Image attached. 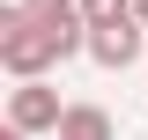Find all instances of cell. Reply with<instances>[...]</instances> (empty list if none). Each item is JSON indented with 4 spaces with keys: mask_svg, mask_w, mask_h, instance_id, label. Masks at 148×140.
I'll list each match as a JSON object with an SVG mask.
<instances>
[{
    "mask_svg": "<svg viewBox=\"0 0 148 140\" xmlns=\"http://www.w3.org/2000/svg\"><path fill=\"white\" fill-rule=\"evenodd\" d=\"M59 118H67V103H59V88L52 81H22V88H8V125L15 133H59Z\"/></svg>",
    "mask_w": 148,
    "mask_h": 140,
    "instance_id": "cell-2",
    "label": "cell"
},
{
    "mask_svg": "<svg viewBox=\"0 0 148 140\" xmlns=\"http://www.w3.org/2000/svg\"><path fill=\"white\" fill-rule=\"evenodd\" d=\"M0 140H30V133H15V125H8V133H0Z\"/></svg>",
    "mask_w": 148,
    "mask_h": 140,
    "instance_id": "cell-8",
    "label": "cell"
},
{
    "mask_svg": "<svg viewBox=\"0 0 148 140\" xmlns=\"http://www.w3.org/2000/svg\"><path fill=\"white\" fill-rule=\"evenodd\" d=\"M22 15L37 22V30H52L59 44H67V59L89 52V22H82V0H15Z\"/></svg>",
    "mask_w": 148,
    "mask_h": 140,
    "instance_id": "cell-3",
    "label": "cell"
},
{
    "mask_svg": "<svg viewBox=\"0 0 148 140\" xmlns=\"http://www.w3.org/2000/svg\"><path fill=\"white\" fill-rule=\"evenodd\" d=\"M0 67L15 74V88L22 81H52V67H67V44H59L52 30H37L15 0H8V7H0Z\"/></svg>",
    "mask_w": 148,
    "mask_h": 140,
    "instance_id": "cell-1",
    "label": "cell"
},
{
    "mask_svg": "<svg viewBox=\"0 0 148 140\" xmlns=\"http://www.w3.org/2000/svg\"><path fill=\"white\" fill-rule=\"evenodd\" d=\"M89 59L104 74H126L141 59V22H119V30H89Z\"/></svg>",
    "mask_w": 148,
    "mask_h": 140,
    "instance_id": "cell-4",
    "label": "cell"
},
{
    "mask_svg": "<svg viewBox=\"0 0 148 140\" xmlns=\"http://www.w3.org/2000/svg\"><path fill=\"white\" fill-rule=\"evenodd\" d=\"M52 140H119V125H111L104 103H67V118H59Z\"/></svg>",
    "mask_w": 148,
    "mask_h": 140,
    "instance_id": "cell-5",
    "label": "cell"
},
{
    "mask_svg": "<svg viewBox=\"0 0 148 140\" xmlns=\"http://www.w3.org/2000/svg\"><path fill=\"white\" fill-rule=\"evenodd\" d=\"M82 22L89 30H119V22H133V0H82Z\"/></svg>",
    "mask_w": 148,
    "mask_h": 140,
    "instance_id": "cell-6",
    "label": "cell"
},
{
    "mask_svg": "<svg viewBox=\"0 0 148 140\" xmlns=\"http://www.w3.org/2000/svg\"><path fill=\"white\" fill-rule=\"evenodd\" d=\"M133 22H141V30H148V0H133Z\"/></svg>",
    "mask_w": 148,
    "mask_h": 140,
    "instance_id": "cell-7",
    "label": "cell"
}]
</instances>
